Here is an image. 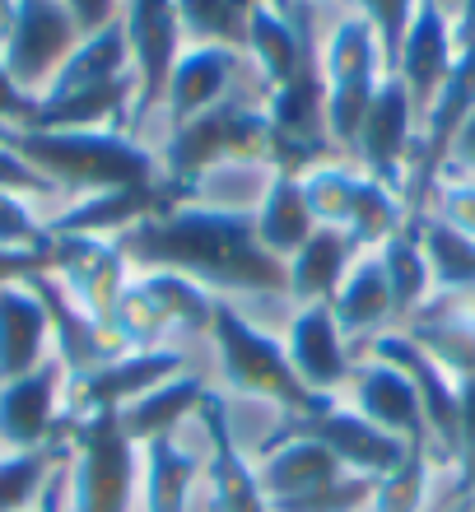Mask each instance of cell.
Masks as SVG:
<instances>
[{"instance_id": "1", "label": "cell", "mask_w": 475, "mask_h": 512, "mask_svg": "<svg viewBox=\"0 0 475 512\" xmlns=\"http://www.w3.org/2000/svg\"><path fill=\"white\" fill-rule=\"evenodd\" d=\"M126 266L177 270L224 294H271L289 298V266L271 256L257 238V215L233 205H173L168 215L140 219L136 229L112 238Z\"/></svg>"}, {"instance_id": "2", "label": "cell", "mask_w": 475, "mask_h": 512, "mask_svg": "<svg viewBox=\"0 0 475 512\" xmlns=\"http://www.w3.org/2000/svg\"><path fill=\"white\" fill-rule=\"evenodd\" d=\"M0 140L19 159L42 173L56 191L98 196L117 187H150L159 182V163L150 149H140L126 131H0Z\"/></svg>"}, {"instance_id": "3", "label": "cell", "mask_w": 475, "mask_h": 512, "mask_svg": "<svg viewBox=\"0 0 475 512\" xmlns=\"http://www.w3.org/2000/svg\"><path fill=\"white\" fill-rule=\"evenodd\" d=\"M210 336H215L224 382L238 396H257V401L280 405V415H317L326 405H336L331 396H317V391L303 387V378L289 364L285 345L275 336H266L261 326L247 322L229 298H215Z\"/></svg>"}, {"instance_id": "4", "label": "cell", "mask_w": 475, "mask_h": 512, "mask_svg": "<svg viewBox=\"0 0 475 512\" xmlns=\"http://www.w3.org/2000/svg\"><path fill=\"white\" fill-rule=\"evenodd\" d=\"M168 182L191 191L219 163H266L275 168V131L261 108H247L238 98H224L210 112L173 126V140L163 149Z\"/></svg>"}, {"instance_id": "5", "label": "cell", "mask_w": 475, "mask_h": 512, "mask_svg": "<svg viewBox=\"0 0 475 512\" xmlns=\"http://www.w3.org/2000/svg\"><path fill=\"white\" fill-rule=\"evenodd\" d=\"M140 447L126 438L122 410L70 415V512H131Z\"/></svg>"}, {"instance_id": "6", "label": "cell", "mask_w": 475, "mask_h": 512, "mask_svg": "<svg viewBox=\"0 0 475 512\" xmlns=\"http://www.w3.org/2000/svg\"><path fill=\"white\" fill-rule=\"evenodd\" d=\"M215 294L177 270H145L136 284H126L122 303L112 312V336L126 354L154 350L173 331H210Z\"/></svg>"}, {"instance_id": "7", "label": "cell", "mask_w": 475, "mask_h": 512, "mask_svg": "<svg viewBox=\"0 0 475 512\" xmlns=\"http://www.w3.org/2000/svg\"><path fill=\"white\" fill-rule=\"evenodd\" d=\"M322 66H326V131H331L340 154H354L359 126H364L368 108H373V98H378L382 80H387L382 47L364 14L340 19Z\"/></svg>"}, {"instance_id": "8", "label": "cell", "mask_w": 475, "mask_h": 512, "mask_svg": "<svg viewBox=\"0 0 475 512\" xmlns=\"http://www.w3.org/2000/svg\"><path fill=\"white\" fill-rule=\"evenodd\" d=\"M289 438H308V443H322L331 457H340V466L354 475H387L401 466L406 457V443L382 433L378 424H368L359 410H340V405H326L317 415H280L266 438H261V452L289 443Z\"/></svg>"}, {"instance_id": "9", "label": "cell", "mask_w": 475, "mask_h": 512, "mask_svg": "<svg viewBox=\"0 0 475 512\" xmlns=\"http://www.w3.org/2000/svg\"><path fill=\"white\" fill-rule=\"evenodd\" d=\"M80 38L84 33L75 24V14L66 10V0H14V19L5 42H0V61L19 89L38 94L42 84L56 80V70L66 66V56L80 47Z\"/></svg>"}, {"instance_id": "10", "label": "cell", "mask_w": 475, "mask_h": 512, "mask_svg": "<svg viewBox=\"0 0 475 512\" xmlns=\"http://www.w3.org/2000/svg\"><path fill=\"white\" fill-rule=\"evenodd\" d=\"M66 382V364L56 354H47L24 378L0 382V447L5 452H33V447L66 438L70 419L61 415Z\"/></svg>"}, {"instance_id": "11", "label": "cell", "mask_w": 475, "mask_h": 512, "mask_svg": "<svg viewBox=\"0 0 475 512\" xmlns=\"http://www.w3.org/2000/svg\"><path fill=\"white\" fill-rule=\"evenodd\" d=\"M122 24L131 42V70H136V108L131 122H145L168 94L177 66V42H182V19L173 0H122Z\"/></svg>"}, {"instance_id": "12", "label": "cell", "mask_w": 475, "mask_h": 512, "mask_svg": "<svg viewBox=\"0 0 475 512\" xmlns=\"http://www.w3.org/2000/svg\"><path fill=\"white\" fill-rule=\"evenodd\" d=\"M182 378V354L173 345H154V350H131L108 359L103 368L66 382V415H94V410H126L131 401L150 396L154 387Z\"/></svg>"}, {"instance_id": "13", "label": "cell", "mask_w": 475, "mask_h": 512, "mask_svg": "<svg viewBox=\"0 0 475 512\" xmlns=\"http://www.w3.org/2000/svg\"><path fill=\"white\" fill-rule=\"evenodd\" d=\"M75 303L94 322H112V312L126 294V256L112 238H80V233H52V270Z\"/></svg>"}, {"instance_id": "14", "label": "cell", "mask_w": 475, "mask_h": 512, "mask_svg": "<svg viewBox=\"0 0 475 512\" xmlns=\"http://www.w3.org/2000/svg\"><path fill=\"white\" fill-rule=\"evenodd\" d=\"M368 350H373V359L401 368V373L415 382V391H420V401H424V419H429V457L438 452L443 461H457L462 415H457V387H452L448 368L438 364L415 336H401V331L378 336Z\"/></svg>"}, {"instance_id": "15", "label": "cell", "mask_w": 475, "mask_h": 512, "mask_svg": "<svg viewBox=\"0 0 475 512\" xmlns=\"http://www.w3.org/2000/svg\"><path fill=\"white\" fill-rule=\"evenodd\" d=\"M415 108H410V94L406 84L387 75L373 98V108H368L364 126H359V145L354 154L364 159L368 177H378L382 187H392L396 196L406 191V177H410V159H415Z\"/></svg>"}, {"instance_id": "16", "label": "cell", "mask_w": 475, "mask_h": 512, "mask_svg": "<svg viewBox=\"0 0 475 512\" xmlns=\"http://www.w3.org/2000/svg\"><path fill=\"white\" fill-rule=\"evenodd\" d=\"M457 61V38H452V14H443L434 0H420L415 24H410L406 42H401V61H396V80L406 84L410 108H415V126H424L429 108L438 103L443 84Z\"/></svg>"}, {"instance_id": "17", "label": "cell", "mask_w": 475, "mask_h": 512, "mask_svg": "<svg viewBox=\"0 0 475 512\" xmlns=\"http://www.w3.org/2000/svg\"><path fill=\"white\" fill-rule=\"evenodd\" d=\"M434 354L438 364L448 368L452 387H457V415H462V443H457V475L462 489H475V326H457V322H434V317H410V331Z\"/></svg>"}, {"instance_id": "18", "label": "cell", "mask_w": 475, "mask_h": 512, "mask_svg": "<svg viewBox=\"0 0 475 512\" xmlns=\"http://www.w3.org/2000/svg\"><path fill=\"white\" fill-rule=\"evenodd\" d=\"M28 289H33V294L42 298V308H47L52 340H56V359L66 364L70 382L84 378V373H94V368H103L108 359H117V354H126L122 345H117V336H112V326L94 322V317L61 289L56 275H33Z\"/></svg>"}, {"instance_id": "19", "label": "cell", "mask_w": 475, "mask_h": 512, "mask_svg": "<svg viewBox=\"0 0 475 512\" xmlns=\"http://www.w3.org/2000/svg\"><path fill=\"white\" fill-rule=\"evenodd\" d=\"M187 191L173 182H150V187H117L84 196L80 205H70L66 215H56L47 233H80V238H122L126 229H136L140 219L168 215L173 205H182Z\"/></svg>"}, {"instance_id": "20", "label": "cell", "mask_w": 475, "mask_h": 512, "mask_svg": "<svg viewBox=\"0 0 475 512\" xmlns=\"http://www.w3.org/2000/svg\"><path fill=\"white\" fill-rule=\"evenodd\" d=\"M196 415L205 419V433H210V461H205V475H210V512H271L266 508V494H261V485H257V471H252L243 461V452H238L224 396H219V391H205V401Z\"/></svg>"}, {"instance_id": "21", "label": "cell", "mask_w": 475, "mask_h": 512, "mask_svg": "<svg viewBox=\"0 0 475 512\" xmlns=\"http://www.w3.org/2000/svg\"><path fill=\"white\" fill-rule=\"evenodd\" d=\"M354 410L368 419V424H378L382 433H392V438H401V443H424L429 447V419H424V401L420 391H415V382L401 373V368L382 364V359H373V364L354 368Z\"/></svg>"}, {"instance_id": "22", "label": "cell", "mask_w": 475, "mask_h": 512, "mask_svg": "<svg viewBox=\"0 0 475 512\" xmlns=\"http://www.w3.org/2000/svg\"><path fill=\"white\" fill-rule=\"evenodd\" d=\"M289 364L303 378V387L317 391V396H331L340 382L354 378V359L345 350V336L336 326V312L331 303H313V308H299L294 326H289Z\"/></svg>"}, {"instance_id": "23", "label": "cell", "mask_w": 475, "mask_h": 512, "mask_svg": "<svg viewBox=\"0 0 475 512\" xmlns=\"http://www.w3.org/2000/svg\"><path fill=\"white\" fill-rule=\"evenodd\" d=\"M52 322L42 298L28 284H5L0 289V382H14L33 373L47 359Z\"/></svg>"}, {"instance_id": "24", "label": "cell", "mask_w": 475, "mask_h": 512, "mask_svg": "<svg viewBox=\"0 0 475 512\" xmlns=\"http://www.w3.org/2000/svg\"><path fill=\"white\" fill-rule=\"evenodd\" d=\"M359 261V247H354L350 229H322L289 256V298L299 308H313V303H331L340 294V284L350 275V266Z\"/></svg>"}, {"instance_id": "25", "label": "cell", "mask_w": 475, "mask_h": 512, "mask_svg": "<svg viewBox=\"0 0 475 512\" xmlns=\"http://www.w3.org/2000/svg\"><path fill=\"white\" fill-rule=\"evenodd\" d=\"M233 75H238V52L233 47H196V52L182 56L173 66L168 94H163L173 126L191 122V117L210 112L215 103H224Z\"/></svg>"}, {"instance_id": "26", "label": "cell", "mask_w": 475, "mask_h": 512, "mask_svg": "<svg viewBox=\"0 0 475 512\" xmlns=\"http://www.w3.org/2000/svg\"><path fill=\"white\" fill-rule=\"evenodd\" d=\"M345 466L340 457H331L322 443H308V438H289V443L261 452V466H257V485L266 494V503H280V499H303V494H317L326 489L331 480H340Z\"/></svg>"}, {"instance_id": "27", "label": "cell", "mask_w": 475, "mask_h": 512, "mask_svg": "<svg viewBox=\"0 0 475 512\" xmlns=\"http://www.w3.org/2000/svg\"><path fill=\"white\" fill-rule=\"evenodd\" d=\"M131 75V42H126V24L112 19L108 28H98L89 38H80V47L66 56V66L56 70V80L47 84L42 98H66L80 94V89H94V84H112Z\"/></svg>"}, {"instance_id": "28", "label": "cell", "mask_w": 475, "mask_h": 512, "mask_svg": "<svg viewBox=\"0 0 475 512\" xmlns=\"http://www.w3.org/2000/svg\"><path fill=\"white\" fill-rule=\"evenodd\" d=\"M387 284H392V317H415L434 294L429 256H424V215H406L401 229L378 247Z\"/></svg>"}, {"instance_id": "29", "label": "cell", "mask_w": 475, "mask_h": 512, "mask_svg": "<svg viewBox=\"0 0 475 512\" xmlns=\"http://www.w3.org/2000/svg\"><path fill=\"white\" fill-rule=\"evenodd\" d=\"M317 233V219H313V205L303 196V177H289V173H271V187L261 196V210H257V238L261 247L280 261L299 252L308 238Z\"/></svg>"}, {"instance_id": "30", "label": "cell", "mask_w": 475, "mask_h": 512, "mask_svg": "<svg viewBox=\"0 0 475 512\" xmlns=\"http://www.w3.org/2000/svg\"><path fill=\"white\" fill-rule=\"evenodd\" d=\"M201 401H205V382L191 378V373H182V378L163 382V387H154L150 396H140V401L126 405L122 429L136 447L154 443V438H177V424H182L187 415H196Z\"/></svg>"}, {"instance_id": "31", "label": "cell", "mask_w": 475, "mask_h": 512, "mask_svg": "<svg viewBox=\"0 0 475 512\" xmlns=\"http://www.w3.org/2000/svg\"><path fill=\"white\" fill-rule=\"evenodd\" d=\"M331 312H336L340 336H368L373 326H382L392 317V284H387V270H382L378 252H364L350 266L340 294L331 298Z\"/></svg>"}, {"instance_id": "32", "label": "cell", "mask_w": 475, "mask_h": 512, "mask_svg": "<svg viewBox=\"0 0 475 512\" xmlns=\"http://www.w3.org/2000/svg\"><path fill=\"white\" fill-rule=\"evenodd\" d=\"M145 461V512H187V494L205 471L201 457L177 447V438H154L140 447Z\"/></svg>"}, {"instance_id": "33", "label": "cell", "mask_w": 475, "mask_h": 512, "mask_svg": "<svg viewBox=\"0 0 475 512\" xmlns=\"http://www.w3.org/2000/svg\"><path fill=\"white\" fill-rule=\"evenodd\" d=\"M66 461H70V424H66V438H56L47 447L5 452L0 457V512H28L42 499V489L56 475V466H66Z\"/></svg>"}, {"instance_id": "34", "label": "cell", "mask_w": 475, "mask_h": 512, "mask_svg": "<svg viewBox=\"0 0 475 512\" xmlns=\"http://www.w3.org/2000/svg\"><path fill=\"white\" fill-rule=\"evenodd\" d=\"M182 33L196 38V47H233L247 52V19L257 0H173Z\"/></svg>"}, {"instance_id": "35", "label": "cell", "mask_w": 475, "mask_h": 512, "mask_svg": "<svg viewBox=\"0 0 475 512\" xmlns=\"http://www.w3.org/2000/svg\"><path fill=\"white\" fill-rule=\"evenodd\" d=\"M424 256H429V280L434 294H462L475 289V238L443 224L438 215H424Z\"/></svg>"}, {"instance_id": "36", "label": "cell", "mask_w": 475, "mask_h": 512, "mask_svg": "<svg viewBox=\"0 0 475 512\" xmlns=\"http://www.w3.org/2000/svg\"><path fill=\"white\" fill-rule=\"evenodd\" d=\"M406 219V205L392 187H382L378 177H359V196H354V215H350V238L359 252H373L401 229Z\"/></svg>"}, {"instance_id": "37", "label": "cell", "mask_w": 475, "mask_h": 512, "mask_svg": "<svg viewBox=\"0 0 475 512\" xmlns=\"http://www.w3.org/2000/svg\"><path fill=\"white\" fill-rule=\"evenodd\" d=\"M303 196L313 205V219L322 229H350L354 196H359V173L345 163H322L313 173H303Z\"/></svg>"}, {"instance_id": "38", "label": "cell", "mask_w": 475, "mask_h": 512, "mask_svg": "<svg viewBox=\"0 0 475 512\" xmlns=\"http://www.w3.org/2000/svg\"><path fill=\"white\" fill-rule=\"evenodd\" d=\"M424 485H429V447L410 443L406 457H401V466L378 480L373 512H420L424 508Z\"/></svg>"}, {"instance_id": "39", "label": "cell", "mask_w": 475, "mask_h": 512, "mask_svg": "<svg viewBox=\"0 0 475 512\" xmlns=\"http://www.w3.org/2000/svg\"><path fill=\"white\" fill-rule=\"evenodd\" d=\"M373 494H378V475H354L345 471L340 480H331L317 494H303V499H280L266 503L271 512H364L373 508Z\"/></svg>"}, {"instance_id": "40", "label": "cell", "mask_w": 475, "mask_h": 512, "mask_svg": "<svg viewBox=\"0 0 475 512\" xmlns=\"http://www.w3.org/2000/svg\"><path fill=\"white\" fill-rule=\"evenodd\" d=\"M354 5H359V14L368 19L373 38H378L387 75H396V61H401V42H406L410 24H415V10H420V0H354Z\"/></svg>"}, {"instance_id": "41", "label": "cell", "mask_w": 475, "mask_h": 512, "mask_svg": "<svg viewBox=\"0 0 475 512\" xmlns=\"http://www.w3.org/2000/svg\"><path fill=\"white\" fill-rule=\"evenodd\" d=\"M52 233L33 215V205L14 191H0V247H47Z\"/></svg>"}, {"instance_id": "42", "label": "cell", "mask_w": 475, "mask_h": 512, "mask_svg": "<svg viewBox=\"0 0 475 512\" xmlns=\"http://www.w3.org/2000/svg\"><path fill=\"white\" fill-rule=\"evenodd\" d=\"M434 215L452 229H462L466 238H475V182H438L434 187Z\"/></svg>"}, {"instance_id": "43", "label": "cell", "mask_w": 475, "mask_h": 512, "mask_svg": "<svg viewBox=\"0 0 475 512\" xmlns=\"http://www.w3.org/2000/svg\"><path fill=\"white\" fill-rule=\"evenodd\" d=\"M52 270V243L47 247H0V289L5 284H28L33 275Z\"/></svg>"}, {"instance_id": "44", "label": "cell", "mask_w": 475, "mask_h": 512, "mask_svg": "<svg viewBox=\"0 0 475 512\" xmlns=\"http://www.w3.org/2000/svg\"><path fill=\"white\" fill-rule=\"evenodd\" d=\"M0 191H14V196H56V187L42 173H33L19 154H14L5 140H0Z\"/></svg>"}, {"instance_id": "45", "label": "cell", "mask_w": 475, "mask_h": 512, "mask_svg": "<svg viewBox=\"0 0 475 512\" xmlns=\"http://www.w3.org/2000/svg\"><path fill=\"white\" fill-rule=\"evenodd\" d=\"M38 94H28L10 80V70L0 61V131H14V126H33L38 122Z\"/></svg>"}, {"instance_id": "46", "label": "cell", "mask_w": 475, "mask_h": 512, "mask_svg": "<svg viewBox=\"0 0 475 512\" xmlns=\"http://www.w3.org/2000/svg\"><path fill=\"white\" fill-rule=\"evenodd\" d=\"M66 10L75 14V24L80 33H98V28H108L112 19H122V0H66Z\"/></svg>"}, {"instance_id": "47", "label": "cell", "mask_w": 475, "mask_h": 512, "mask_svg": "<svg viewBox=\"0 0 475 512\" xmlns=\"http://www.w3.org/2000/svg\"><path fill=\"white\" fill-rule=\"evenodd\" d=\"M448 168H466V173H475V112L466 117V126L457 131V140H452Z\"/></svg>"}, {"instance_id": "48", "label": "cell", "mask_w": 475, "mask_h": 512, "mask_svg": "<svg viewBox=\"0 0 475 512\" xmlns=\"http://www.w3.org/2000/svg\"><path fill=\"white\" fill-rule=\"evenodd\" d=\"M452 38H457V47L475 42V0H462V10L452 19Z\"/></svg>"}, {"instance_id": "49", "label": "cell", "mask_w": 475, "mask_h": 512, "mask_svg": "<svg viewBox=\"0 0 475 512\" xmlns=\"http://www.w3.org/2000/svg\"><path fill=\"white\" fill-rule=\"evenodd\" d=\"M10 19H14V0H0V42L10 33Z\"/></svg>"}, {"instance_id": "50", "label": "cell", "mask_w": 475, "mask_h": 512, "mask_svg": "<svg viewBox=\"0 0 475 512\" xmlns=\"http://www.w3.org/2000/svg\"><path fill=\"white\" fill-rule=\"evenodd\" d=\"M434 5H438L443 14H452V19H457V10H462V0H434Z\"/></svg>"}, {"instance_id": "51", "label": "cell", "mask_w": 475, "mask_h": 512, "mask_svg": "<svg viewBox=\"0 0 475 512\" xmlns=\"http://www.w3.org/2000/svg\"><path fill=\"white\" fill-rule=\"evenodd\" d=\"M257 5H261V0H257ZM266 5H280V0H266Z\"/></svg>"}, {"instance_id": "52", "label": "cell", "mask_w": 475, "mask_h": 512, "mask_svg": "<svg viewBox=\"0 0 475 512\" xmlns=\"http://www.w3.org/2000/svg\"><path fill=\"white\" fill-rule=\"evenodd\" d=\"M457 512H466V508H457Z\"/></svg>"}]
</instances>
